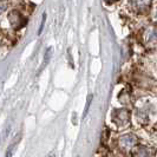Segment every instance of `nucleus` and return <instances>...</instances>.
<instances>
[{
  "mask_svg": "<svg viewBox=\"0 0 157 157\" xmlns=\"http://www.w3.org/2000/svg\"><path fill=\"white\" fill-rule=\"evenodd\" d=\"M106 4H109V5H111V4H115V2H117L118 0H104Z\"/></svg>",
  "mask_w": 157,
  "mask_h": 157,
  "instance_id": "nucleus-4",
  "label": "nucleus"
},
{
  "mask_svg": "<svg viewBox=\"0 0 157 157\" xmlns=\"http://www.w3.org/2000/svg\"><path fill=\"white\" fill-rule=\"evenodd\" d=\"M154 154L152 151L148 148H141L140 150H137V152L135 154V157H152Z\"/></svg>",
  "mask_w": 157,
  "mask_h": 157,
  "instance_id": "nucleus-3",
  "label": "nucleus"
},
{
  "mask_svg": "<svg viewBox=\"0 0 157 157\" xmlns=\"http://www.w3.org/2000/svg\"><path fill=\"white\" fill-rule=\"evenodd\" d=\"M8 20L11 21L12 26L16 27V29H20V27L24 26L25 23H26V19H24L23 16H21L18 11H12V12L8 14Z\"/></svg>",
  "mask_w": 157,
  "mask_h": 157,
  "instance_id": "nucleus-2",
  "label": "nucleus"
},
{
  "mask_svg": "<svg viewBox=\"0 0 157 157\" xmlns=\"http://www.w3.org/2000/svg\"><path fill=\"white\" fill-rule=\"evenodd\" d=\"M150 5H151V0H129L130 8L137 13H143L148 11Z\"/></svg>",
  "mask_w": 157,
  "mask_h": 157,
  "instance_id": "nucleus-1",
  "label": "nucleus"
}]
</instances>
